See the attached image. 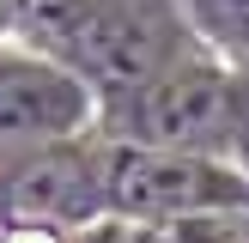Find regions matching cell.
<instances>
[{
    "mask_svg": "<svg viewBox=\"0 0 249 243\" xmlns=\"http://www.w3.org/2000/svg\"><path fill=\"white\" fill-rule=\"evenodd\" d=\"M12 43L73 67L104 116L207 49L177 0H12Z\"/></svg>",
    "mask_w": 249,
    "mask_h": 243,
    "instance_id": "cell-1",
    "label": "cell"
},
{
    "mask_svg": "<svg viewBox=\"0 0 249 243\" xmlns=\"http://www.w3.org/2000/svg\"><path fill=\"white\" fill-rule=\"evenodd\" d=\"M97 128H104V104L73 67L12 43V36L0 43V152L91 140Z\"/></svg>",
    "mask_w": 249,
    "mask_h": 243,
    "instance_id": "cell-5",
    "label": "cell"
},
{
    "mask_svg": "<svg viewBox=\"0 0 249 243\" xmlns=\"http://www.w3.org/2000/svg\"><path fill=\"white\" fill-rule=\"evenodd\" d=\"M104 219V164L91 140L61 146H6L0 152V231L12 225H55L85 231Z\"/></svg>",
    "mask_w": 249,
    "mask_h": 243,
    "instance_id": "cell-4",
    "label": "cell"
},
{
    "mask_svg": "<svg viewBox=\"0 0 249 243\" xmlns=\"http://www.w3.org/2000/svg\"><path fill=\"white\" fill-rule=\"evenodd\" d=\"M231 158H237V164L249 170V122H243V134H237V152H231Z\"/></svg>",
    "mask_w": 249,
    "mask_h": 243,
    "instance_id": "cell-9",
    "label": "cell"
},
{
    "mask_svg": "<svg viewBox=\"0 0 249 243\" xmlns=\"http://www.w3.org/2000/svg\"><path fill=\"white\" fill-rule=\"evenodd\" d=\"M104 219H207L249 213V170L219 152H158L97 134Z\"/></svg>",
    "mask_w": 249,
    "mask_h": 243,
    "instance_id": "cell-3",
    "label": "cell"
},
{
    "mask_svg": "<svg viewBox=\"0 0 249 243\" xmlns=\"http://www.w3.org/2000/svg\"><path fill=\"white\" fill-rule=\"evenodd\" d=\"M146 243H249V213H207V219H146Z\"/></svg>",
    "mask_w": 249,
    "mask_h": 243,
    "instance_id": "cell-7",
    "label": "cell"
},
{
    "mask_svg": "<svg viewBox=\"0 0 249 243\" xmlns=\"http://www.w3.org/2000/svg\"><path fill=\"white\" fill-rule=\"evenodd\" d=\"M12 36V0H0V43Z\"/></svg>",
    "mask_w": 249,
    "mask_h": 243,
    "instance_id": "cell-10",
    "label": "cell"
},
{
    "mask_svg": "<svg viewBox=\"0 0 249 243\" xmlns=\"http://www.w3.org/2000/svg\"><path fill=\"white\" fill-rule=\"evenodd\" d=\"M0 243H73V231H55V225H12V231H0Z\"/></svg>",
    "mask_w": 249,
    "mask_h": 243,
    "instance_id": "cell-8",
    "label": "cell"
},
{
    "mask_svg": "<svg viewBox=\"0 0 249 243\" xmlns=\"http://www.w3.org/2000/svg\"><path fill=\"white\" fill-rule=\"evenodd\" d=\"M189 12V24L201 31L207 49L231 61H249V0H177Z\"/></svg>",
    "mask_w": 249,
    "mask_h": 243,
    "instance_id": "cell-6",
    "label": "cell"
},
{
    "mask_svg": "<svg viewBox=\"0 0 249 243\" xmlns=\"http://www.w3.org/2000/svg\"><path fill=\"white\" fill-rule=\"evenodd\" d=\"M249 122V61H231L219 49H195L170 73H158L146 91L116 104L104 116V140L158 146V152H237Z\"/></svg>",
    "mask_w": 249,
    "mask_h": 243,
    "instance_id": "cell-2",
    "label": "cell"
}]
</instances>
